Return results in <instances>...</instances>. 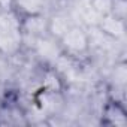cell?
Listing matches in <instances>:
<instances>
[{
    "mask_svg": "<svg viewBox=\"0 0 127 127\" xmlns=\"http://www.w3.org/2000/svg\"><path fill=\"white\" fill-rule=\"evenodd\" d=\"M114 2L115 0H93V6H94V11H97L99 14L108 15V14H112Z\"/></svg>",
    "mask_w": 127,
    "mask_h": 127,
    "instance_id": "obj_3",
    "label": "cell"
},
{
    "mask_svg": "<svg viewBox=\"0 0 127 127\" xmlns=\"http://www.w3.org/2000/svg\"><path fill=\"white\" fill-rule=\"evenodd\" d=\"M60 42L66 52L81 54L88 48V37L81 27H69L60 37Z\"/></svg>",
    "mask_w": 127,
    "mask_h": 127,
    "instance_id": "obj_1",
    "label": "cell"
},
{
    "mask_svg": "<svg viewBox=\"0 0 127 127\" xmlns=\"http://www.w3.org/2000/svg\"><path fill=\"white\" fill-rule=\"evenodd\" d=\"M67 29H69V26H67L66 20H64V18H61V17H55V18H52V21H51V24H49V30H51L58 39L66 33Z\"/></svg>",
    "mask_w": 127,
    "mask_h": 127,
    "instance_id": "obj_2",
    "label": "cell"
}]
</instances>
